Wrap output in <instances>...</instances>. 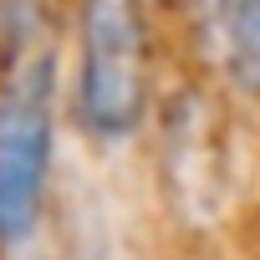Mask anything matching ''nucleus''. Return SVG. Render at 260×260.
Segmentation results:
<instances>
[{
	"label": "nucleus",
	"instance_id": "20e7f679",
	"mask_svg": "<svg viewBox=\"0 0 260 260\" xmlns=\"http://www.w3.org/2000/svg\"><path fill=\"white\" fill-rule=\"evenodd\" d=\"M214 72L224 92L260 102V0H240V11L224 26V41L214 51Z\"/></svg>",
	"mask_w": 260,
	"mask_h": 260
},
{
	"label": "nucleus",
	"instance_id": "39448f33",
	"mask_svg": "<svg viewBox=\"0 0 260 260\" xmlns=\"http://www.w3.org/2000/svg\"><path fill=\"white\" fill-rule=\"evenodd\" d=\"M51 0H0V67L46 41Z\"/></svg>",
	"mask_w": 260,
	"mask_h": 260
},
{
	"label": "nucleus",
	"instance_id": "423d86ee",
	"mask_svg": "<svg viewBox=\"0 0 260 260\" xmlns=\"http://www.w3.org/2000/svg\"><path fill=\"white\" fill-rule=\"evenodd\" d=\"M240 11V0H184V16H189V36H194V51L214 67V51L224 41V26L230 16Z\"/></svg>",
	"mask_w": 260,
	"mask_h": 260
},
{
	"label": "nucleus",
	"instance_id": "f257e3e1",
	"mask_svg": "<svg viewBox=\"0 0 260 260\" xmlns=\"http://www.w3.org/2000/svg\"><path fill=\"white\" fill-rule=\"evenodd\" d=\"M153 102V0H77V133L97 148H127Z\"/></svg>",
	"mask_w": 260,
	"mask_h": 260
},
{
	"label": "nucleus",
	"instance_id": "f03ea898",
	"mask_svg": "<svg viewBox=\"0 0 260 260\" xmlns=\"http://www.w3.org/2000/svg\"><path fill=\"white\" fill-rule=\"evenodd\" d=\"M56 51L41 41L0 67V255L31 245L56 169Z\"/></svg>",
	"mask_w": 260,
	"mask_h": 260
},
{
	"label": "nucleus",
	"instance_id": "7ed1b4c3",
	"mask_svg": "<svg viewBox=\"0 0 260 260\" xmlns=\"http://www.w3.org/2000/svg\"><path fill=\"white\" fill-rule=\"evenodd\" d=\"M153 148L169 214L184 230H214L230 214L235 194L230 112L214 97V87L184 82L164 102H153Z\"/></svg>",
	"mask_w": 260,
	"mask_h": 260
}]
</instances>
